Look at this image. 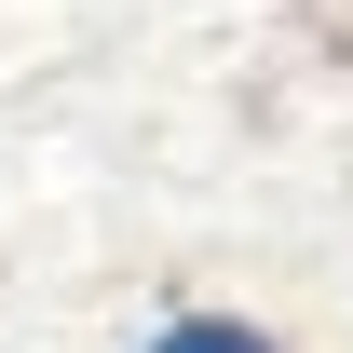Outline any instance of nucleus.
I'll list each match as a JSON object with an SVG mask.
<instances>
[{"label":"nucleus","instance_id":"obj_1","mask_svg":"<svg viewBox=\"0 0 353 353\" xmlns=\"http://www.w3.org/2000/svg\"><path fill=\"white\" fill-rule=\"evenodd\" d=\"M136 353H285V340H272L259 312H163Z\"/></svg>","mask_w":353,"mask_h":353}]
</instances>
